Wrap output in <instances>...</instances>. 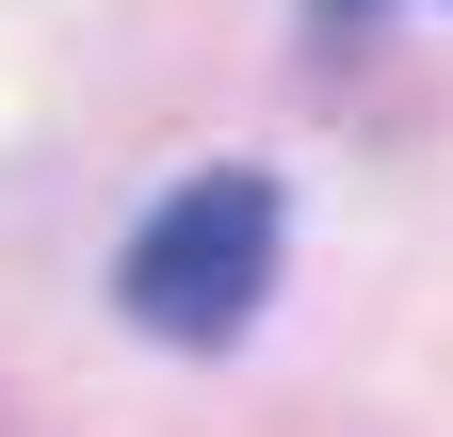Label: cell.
I'll return each instance as SVG.
<instances>
[{"label": "cell", "mask_w": 453, "mask_h": 437, "mask_svg": "<svg viewBox=\"0 0 453 437\" xmlns=\"http://www.w3.org/2000/svg\"><path fill=\"white\" fill-rule=\"evenodd\" d=\"M113 292H130V324H146V341H179V356L243 341V324H259V292H275V179H259V162H211V179H179V195L130 227Z\"/></svg>", "instance_id": "1"}]
</instances>
